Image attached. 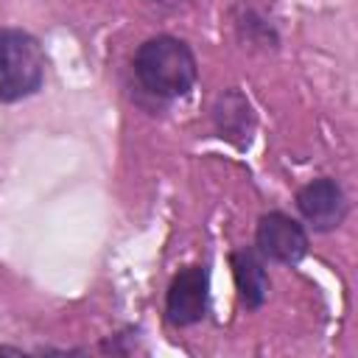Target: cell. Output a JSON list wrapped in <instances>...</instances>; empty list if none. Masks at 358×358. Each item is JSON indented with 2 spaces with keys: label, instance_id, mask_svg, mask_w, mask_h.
Instances as JSON below:
<instances>
[{
  "label": "cell",
  "instance_id": "5b68a950",
  "mask_svg": "<svg viewBox=\"0 0 358 358\" xmlns=\"http://www.w3.org/2000/svg\"><path fill=\"white\" fill-rule=\"evenodd\" d=\"M296 207L316 232H330L347 215V196L336 179L322 176L296 193Z\"/></svg>",
  "mask_w": 358,
  "mask_h": 358
},
{
  "label": "cell",
  "instance_id": "ba28073f",
  "mask_svg": "<svg viewBox=\"0 0 358 358\" xmlns=\"http://www.w3.org/2000/svg\"><path fill=\"white\" fill-rule=\"evenodd\" d=\"M145 3H151V6H157V8H179V6H185V3H190V0H145Z\"/></svg>",
  "mask_w": 358,
  "mask_h": 358
},
{
  "label": "cell",
  "instance_id": "52a82bcc",
  "mask_svg": "<svg viewBox=\"0 0 358 358\" xmlns=\"http://www.w3.org/2000/svg\"><path fill=\"white\" fill-rule=\"evenodd\" d=\"M229 266H232V277H235V288L238 296L246 308H260L268 296V274L263 260L257 257L255 249H235L229 255Z\"/></svg>",
  "mask_w": 358,
  "mask_h": 358
},
{
  "label": "cell",
  "instance_id": "3957f363",
  "mask_svg": "<svg viewBox=\"0 0 358 358\" xmlns=\"http://www.w3.org/2000/svg\"><path fill=\"white\" fill-rule=\"evenodd\" d=\"M255 243H257V255L260 257L294 266L308 252V232L296 218L274 210V213H266L257 221Z\"/></svg>",
  "mask_w": 358,
  "mask_h": 358
},
{
  "label": "cell",
  "instance_id": "7a4b0ae2",
  "mask_svg": "<svg viewBox=\"0 0 358 358\" xmlns=\"http://www.w3.org/2000/svg\"><path fill=\"white\" fill-rule=\"evenodd\" d=\"M45 81V53L20 28H0V101L14 103L34 95Z\"/></svg>",
  "mask_w": 358,
  "mask_h": 358
},
{
  "label": "cell",
  "instance_id": "8992f818",
  "mask_svg": "<svg viewBox=\"0 0 358 358\" xmlns=\"http://www.w3.org/2000/svg\"><path fill=\"white\" fill-rule=\"evenodd\" d=\"M213 123H215V131L218 137L229 140L232 145H246L249 137H252V129H255V112H252V103L246 101L243 92L238 90H227L218 95L215 106H213Z\"/></svg>",
  "mask_w": 358,
  "mask_h": 358
},
{
  "label": "cell",
  "instance_id": "277c9868",
  "mask_svg": "<svg viewBox=\"0 0 358 358\" xmlns=\"http://www.w3.org/2000/svg\"><path fill=\"white\" fill-rule=\"evenodd\" d=\"M210 280L201 266L182 268L165 294V316L173 327H187L204 319L207 313V296H210Z\"/></svg>",
  "mask_w": 358,
  "mask_h": 358
},
{
  "label": "cell",
  "instance_id": "6da1fadb",
  "mask_svg": "<svg viewBox=\"0 0 358 358\" xmlns=\"http://www.w3.org/2000/svg\"><path fill=\"white\" fill-rule=\"evenodd\" d=\"M134 76L140 87L154 98H179L196 84L199 64L187 42L171 34H159L137 48Z\"/></svg>",
  "mask_w": 358,
  "mask_h": 358
}]
</instances>
